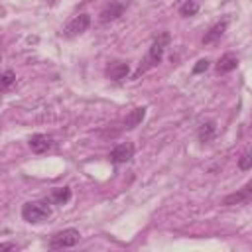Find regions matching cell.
<instances>
[{"mask_svg": "<svg viewBox=\"0 0 252 252\" xmlns=\"http://www.w3.org/2000/svg\"><path fill=\"white\" fill-rule=\"evenodd\" d=\"M167 45H169V33H167V32H161V33L152 41L146 59L140 63V67H138V71H136V77H138L140 73H144V71H148V69L159 65L161 59H163V53H165V47H167Z\"/></svg>", "mask_w": 252, "mask_h": 252, "instance_id": "obj_1", "label": "cell"}, {"mask_svg": "<svg viewBox=\"0 0 252 252\" xmlns=\"http://www.w3.org/2000/svg\"><path fill=\"white\" fill-rule=\"evenodd\" d=\"M51 217V207L49 201H28L22 207V219L30 224H37L43 222Z\"/></svg>", "mask_w": 252, "mask_h": 252, "instance_id": "obj_2", "label": "cell"}, {"mask_svg": "<svg viewBox=\"0 0 252 252\" xmlns=\"http://www.w3.org/2000/svg\"><path fill=\"white\" fill-rule=\"evenodd\" d=\"M81 238V232L77 228H65V230H59L55 232L51 238H49V248L53 250H59V248H71L79 242Z\"/></svg>", "mask_w": 252, "mask_h": 252, "instance_id": "obj_3", "label": "cell"}, {"mask_svg": "<svg viewBox=\"0 0 252 252\" xmlns=\"http://www.w3.org/2000/svg\"><path fill=\"white\" fill-rule=\"evenodd\" d=\"M89 26H91V16L89 14H79V16H75L65 28H63V37H77V35H81L83 32H87L89 30Z\"/></svg>", "mask_w": 252, "mask_h": 252, "instance_id": "obj_4", "label": "cell"}, {"mask_svg": "<svg viewBox=\"0 0 252 252\" xmlns=\"http://www.w3.org/2000/svg\"><path fill=\"white\" fill-rule=\"evenodd\" d=\"M126 6H128V2H124V0H110V2H108V4H106L102 10H100L98 20H100L102 24L112 22V20H118V18L124 14Z\"/></svg>", "mask_w": 252, "mask_h": 252, "instance_id": "obj_5", "label": "cell"}, {"mask_svg": "<svg viewBox=\"0 0 252 252\" xmlns=\"http://www.w3.org/2000/svg\"><path fill=\"white\" fill-rule=\"evenodd\" d=\"M250 201H252V181H248V183H246L244 187H240L238 191L226 195V197L222 199V205L232 207V205H246V203H250Z\"/></svg>", "mask_w": 252, "mask_h": 252, "instance_id": "obj_6", "label": "cell"}, {"mask_svg": "<svg viewBox=\"0 0 252 252\" xmlns=\"http://www.w3.org/2000/svg\"><path fill=\"white\" fill-rule=\"evenodd\" d=\"M132 158H134V144L132 142H122L116 148H112L108 154V159L112 163H126Z\"/></svg>", "mask_w": 252, "mask_h": 252, "instance_id": "obj_7", "label": "cell"}, {"mask_svg": "<svg viewBox=\"0 0 252 252\" xmlns=\"http://www.w3.org/2000/svg\"><path fill=\"white\" fill-rule=\"evenodd\" d=\"M28 146H30V150L33 154H45L55 146V142H53V138L49 134H33V136H30Z\"/></svg>", "mask_w": 252, "mask_h": 252, "instance_id": "obj_8", "label": "cell"}, {"mask_svg": "<svg viewBox=\"0 0 252 252\" xmlns=\"http://www.w3.org/2000/svg\"><path fill=\"white\" fill-rule=\"evenodd\" d=\"M128 73H130V67L126 61H112L106 67V77L110 81H122L128 77Z\"/></svg>", "mask_w": 252, "mask_h": 252, "instance_id": "obj_9", "label": "cell"}, {"mask_svg": "<svg viewBox=\"0 0 252 252\" xmlns=\"http://www.w3.org/2000/svg\"><path fill=\"white\" fill-rule=\"evenodd\" d=\"M226 28H228V18H222L220 22H217L205 35H203V43L205 45H209V43H215V41H219L222 35H224V32H226Z\"/></svg>", "mask_w": 252, "mask_h": 252, "instance_id": "obj_10", "label": "cell"}, {"mask_svg": "<svg viewBox=\"0 0 252 252\" xmlns=\"http://www.w3.org/2000/svg\"><path fill=\"white\" fill-rule=\"evenodd\" d=\"M215 136H217V122H215V120H205V122L199 126V130H197V138H199V142H203V144L211 142Z\"/></svg>", "mask_w": 252, "mask_h": 252, "instance_id": "obj_11", "label": "cell"}, {"mask_svg": "<svg viewBox=\"0 0 252 252\" xmlns=\"http://www.w3.org/2000/svg\"><path fill=\"white\" fill-rule=\"evenodd\" d=\"M238 67V57L234 53H224L219 61H217V73H230Z\"/></svg>", "mask_w": 252, "mask_h": 252, "instance_id": "obj_12", "label": "cell"}, {"mask_svg": "<svg viewBox=\"0 0 252 252\" xmlns=\"http://www.w3.org/2000/svg\"><path fill=\"white\" fill-rule=\"evenodd\" d=\"M144 116H146V106H138V108H134V110L126 116V120H124V128H126V130H132V128L140 126L142 120H144Z\"/></svg>", "mask_w": 252, "mask_h": 252, "instance_id": "obj_13", "label": "cell"}, {"mask_svg": "<svg viewBox=\"0 0 252 252\" xmlns=\"http://www.w3.org/2000/svg\"><path fill=\"white\" fill-rule=\"evenodd\" d=\"M69 199H71V189L69 187H55V189H51V195H49V203H53V205H65V203H69Z\"/></svg>", "mask_w": 252, "mask_h": 252, "instance_id": "obj_14", "label": "cell"}, {"mask_svg": "<svg viewBox=\"0 0 252 252\" xmlns=\"http://www.w3.org/2000/svg\"><path fill=\"white\" fill-rule=\"evenodd\" d=\"M197 12H199V0H187V2H183L181 8H179V14H181L183 18L195 16Z\"/></svg>", "mask_w": 252, "mask_h": 252, "instance_id": "obj_15", "label": "cell"}, {"mask_svg": "<svg viewBox=\"0 0 252 252\" xmlns=\"http://www.w3.org/2000/svg\"><path fill=\"white\" fill-rule=\"evenodd\" d=\"M238 167H240L242 171L252 169V148H250V150H246V152L238 158Z\"/></svg>", "mask_w": 252, "mask_h": 252, "instance_id": "obj_16", "label": "cell"}, {"mask_svg": "<svg viewBox=\"0 0 252 252\" xmlns=\"http://www.w3.org/2000/svg\"><path fill=\"white\" fill-rule=\"evenodd\" d=\"M0 83H2V89L6 91L8 87H12V85L16 83V73H14L12 69H6V71L2 73V77H0Z\"/></svg>", "mask_w": 252, "mask_h": 252, "instance_id": "obj_17", "label": "cell"}, {"mask_svg": "<svg viewBox=\"0 0 252 252\" xmlns=\"http://www.w3.org/2000/svg\"><path fill=\"white\" fill-rule=\"evenodd\" d=\"M209 65H211V63H209V59H199V61H197V65L193 67V73H195V75H199V73L207 71V69H209Z\"/></svg>", "mask_w": 252, "mask_h": 252, "instance_id": "obj_18", "label": "cell"}, {"mask_svg": "<svg viewBox=\"0 0 252 252\" xmlns=\"http://www.w3.org/2000/svg\"><path fill=\"white\" fill-rule=\"evenodd\" d=\"M248 134H252V116H250V126H248Z\"/></svg>", "mask_w": 252, "mask_h": 252, "instance_id": "obj_19", "label": "cell"}]
</instances>
